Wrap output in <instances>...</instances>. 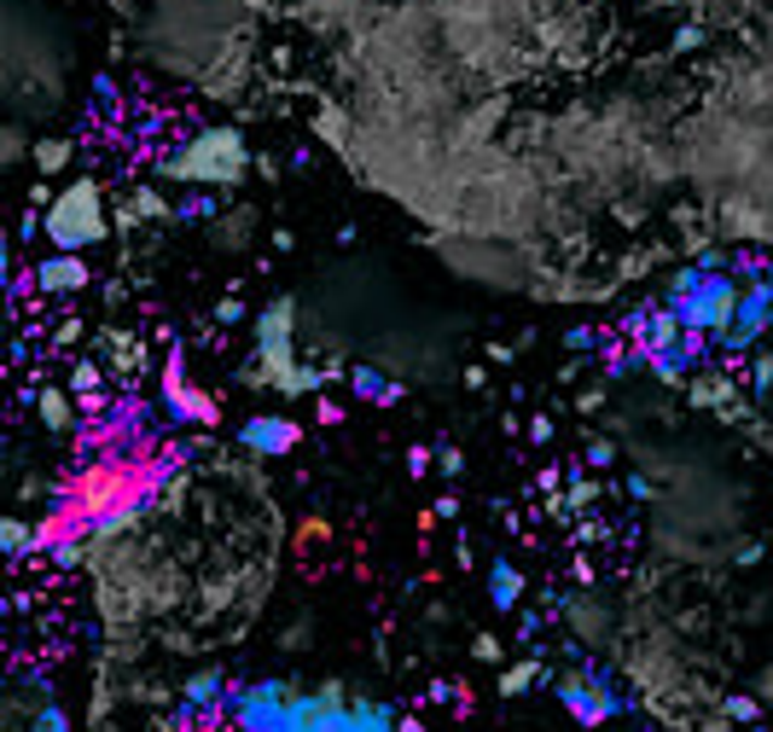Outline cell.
I'll return each mask as SVG.
<instances>
[{"instance_id":"277c9868","label":"cell","mask_w":773,"mask_h":732,"mask_svg":"<svg viewBox=\"0 0 773 732\" xmlns=\"http://www.w3.org/2000/svg\"><path fill=\"white\" fill-rule=\"evenodd\" d=\"M768 326H773V274H756L745 285V297H738V320H733V332H727V349L733 355L756 349Z\"/></svg>"},{"instance_id":"ac0fdd59","label":"cell","mask_w":773,"mask_h":732,"mask_svg":"<svg viewBox=\"0 0 773 732\" xmlns=\"http://www.w3.org/2000/svg\"><path fill=\"white\" fill-rule=\"evenodd\" d=\"M762 697H773V669L762 674Z\"/></svg>"},{"instance_id":"ba28073f","label":"cell","mask_w":773,"mask_h":732,"mask_svg":"<svg viewBox=\"0 0 773 732\" xmlns=\"http://www.w3.org/2000/svg\"><path fill=\"white\" fill-rule=\"evenodd\" d=\"M36 413H41V424H47L53 436H64V431H71V419H76L64 389H41V396H36Z\"/></svg>"},{"instance_id":"5b68a950","label":"cell","mask_w":773,"mask_h":732,"mask_svg":"<svg viewBox=\"0 0 773 732\" xmlns=\"http://www.w3.org/2000/svg\"><path fill=\"white\" fill-rule=\"evenodd\" d=\"M41 297H71L88 285V262H82V250H53L47 262H36V274H29Z\"/></svg>"},{"instance_id":"d6986e66","label":"cell","mask_w":773,"mask_h":732,"mask_svg":"<svg viewBox=\"0 0 773 732\" xmlns=\"http://www.w3.org/2000/svg\"><path fill=\"white\" fill-rule=\"evenodd\" d=\"M401 732H425V727H419V721H401Z\"/></svg>"},{"instance_id":"9a60e30c","label":"cell","mask_w":773,"mask_h":732,"mask_svg":"<svg viewBox=\"0 0 773 732\" xmlns=\"http://www.w3.org/2000/svg\"><path fill=\"white\" fill-rule=\"evenodd\" d=\"M134 215H170V203L158 193H134Z\"/></svg>"},{"instance_id":"3957f363","label":"cell","mask_w":773,"mask_h":732,"mask_svg":"<svg viewBox=\"0 0 773 732\" xmlns=\"http://www.w3.org/2000/svg\"><path fill=\"white\" fill-rule=\"evenodd\" d=\"M163 175L175 181H192V186H227L245 175V134L239 128H198L180 151H170V158L158 163Z\"/></svg>"},{"instance_id":"52a82bcc","label":"cell","mask_w":773,"mask_h":732,"mask_svg":"<svg viewBox=\"0 0 773 732\" xmlns=\"http://www.w3.org/2000/svg\"><path fill=\"white\" fill-rule=\"evenodd\" d=\"M349 384H356V396H361V401H373V407L401 401V384H396V379H384V372H373V367H356V372H349Z\"/></svg>"},{"instance_id":"8fae6325","label":"cell","mask_w":773,"mask_h":732,"mask_svg":"<svg viewBox=\"0 0 773 732\" xmlns=\"http://www.w3.org/2000/svg\"><path fill=\"white\" fill-rule=\"evenodd\" d=\"M750 379H756V396H768V401H773V349H762V355H756Z\"/></svg>"},{"instance_id":"30bf717a","label":"cell","mask_w":773,"mask_h":732,"mask_svg":"<svg viewBox=\"0 0 773 732\" xmlns=\"http://www.w3.org/2000/svg\"><path fill=\"white\" fill-rule=\"evenodd\" d=\"M64 163H71V146H64V140H41L36 146V169H41V175H64Z\"/></svg>"},{"instance_id":"7c38bea8","label":"cell","mask_w":773,"mask_h":732,"mask_svg":"<svg viewBox=\"0 0 773 732\" xmlns=\"http://www.w3.org/2000/svg\"><path fill=\"white\" fill-rule=\"evenodd\" d=\"M529 680H535V662H518V669H512L507 680H500V692H507V697H518V692L529 686Z\"/></svg>"},{"instance_id":"7a4b0ae2","label":"cell","mask_w":773,"mask_h":732,"mask_svg":"<svg viewBox=\"0 0 773 732\" xmlns=\"http://www.w3.org/2000/svg\"><path fill=\"white\" fill-rule=\"evenodd\" d=\"M41 233L53 238V250H88L111 233L105 221V186L93 175H76L64 193L41 210Z\"/></svg>"},{"instance_id":"9c48e42d","label":"cell","mask_w":773,"mask_h":732,"mask_svg":"<svg viewBox=\"0 0 773 732\" xmlns=\"http://www.w3.org/2000/svg\"><path fill=\"white\" fill-rule=\"evenodd\" d=\"M489 593H495V605H500V610H512V605H518V593H524V575H518V570L507 564V558H500V564L489 570Z\"/></svg>"},{"instance_id":"2e32d148","label":"cell","mask_w":773,"mask_h":732,"mask_svg":"<svg viewBox=\"0 0 773 732\" xmlns=\"http://www.w3.org/2000/svg\"><path fill=\"white\" fill-rule=\"evenodd\" d=\"M0 541H7V553H24V547H29V541H36V535H29L24 523L12 518V523H7V535H0Z\"/></svg>"},{"instance_id":"5bb4252c","label":"cell","mask_w":773,"mask_h":732,"mask_svg":"<svg viewBox=\"0 0 773 732\" xmlns=\"http://www.w3.org/2000/svg\"><path fill=\"white\" fill-rule=\"evenodd\" d=\"M71 384H76V396H88V401H93V389H99V367H88V361H82Z\"/></svg>"},{"instance_id":"4fadbf2b","label":"cell","mask_w":773,"mask_h":732,"mask_svg":"<svg viewBox=\"0 0 773 732\" xmlns=\"http://www.w3.org/2000/svg\"><path fill=\"white\" fill-rule=\"evenodd\" d=\"M756 715H762L756 697H727V721H756Z\"/></svg>"},{"instance_id":"6da1fadb","label":"cell","mask_w":773,"mask_h":732,"mask_svg":"<svg viewBox=\"0 0 773 732\" xmlns=\"http://www.w3.org/2000/svg\"><path fill=\"white\" fill-rule=\"evenodd\" d=\"M738 297H745V285L727 268H703V262L681 268L675 285H669V309L681 314V326L715 337V344H727V332L738 320Z\"/></svg>"},{"instance_id":"8992f818","label":"cell","mask_w":773,"mask_h":732,"mask_svg":"<svg viewBox=\"0 0 773 732\" xmlns=\"http://www.w3.org/2000/svg\"><path fill=\"white\" fill-rule=\"evenodd\" d=\"M297 419H274V413H257V419H245L239 424V442L250 454H291L297 448Z\"/></svg>"},{"instance_id":"e0dca14e","label":"cell","mask_w":773,"mask_h":732,"mask_svg":"<svg viewBox=\"0 0 773 732\" xmlns=\"http://www.w3.org/2000/svg\"><path fill=\"white\" fill-rule=\"evenodd\" d=\"M215 314H222V320H227V326H233V320H239V314H245V302H239V297H227V302H222V309H215Z\"/></svg>"}]
</instances>
